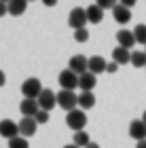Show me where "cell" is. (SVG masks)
<instances>
[{
    "label": "cell",
    "instance_id": "6da1fadb",
    "mask_svg": "<svg viewBox=\"0 0 146 148\" xmlns=\"http://www.w3.org/2000/svg\"><path fill=\"white\" fill-rule=\"evenodd\" d=\"M66 125H68L74 133L85 131V125H87V114H85V110L76 108V110L68 112V114H66Z\"/></svg>",
    "mask_w": 146,
    "mask_h": 148
},
{
    "label": "cell",
    "instance_id": "7a4b0ae2",
    "mask_svg": "<svg viewBox=\"0 0 146 148\" xmlns=\"http://www.w3.org/2000/svg\"><path fill=\"white\" fill-rule=\"evenodd\" d=\"M42 85L38 78H25L21 83V93H23V99H38L42 93Z\"/></svg>",
    "mask_w": 146,
    "mask_h": 148
},
{
    "label": "cell",
    "instance_id": "3957f363",
    "mask_svg": "<svg viewBox=\"0 0 146 148\" xmlns=\"http://www.w3.org/2000/svg\"><path fill=\"white\" fill-rule=\"evenodd\" d=\"M89 23V19H87V9H81V6H76V9H72L70 11V15H68V25L72 30H85V25Z\"/></svg>",
    "mask_w": 146,
    "mask_h": 148
},
{
    "label": "cell",
    "instance_id": "277c9868",
    "mask_svg": "<svg viewBox=\"0 0 146 148\" xmlns=\"http://www.w3.org/2000/svg\"><path fill=\"white\" fill-rule=\"evenodd\" d=\"M57 106H59V108H64L66 112L76 110V106H78V95H76L74 91L62 89V91L57 93Z\"/></svg>",
    "mask_w": 146,
    "mask_h": 148
},
{
    "label": "cell",
    "instance_id": "5b68a950",
    "mask_svg": "<svg viewBox=\"0 0 146 148\" xmlns=\"http://www.w3.org/2000/svg\"><path fill=\"white\" fill-rule=\"evenodd\" d=\"M59 85L66 91H74L76 87H81V76L74 74L72 70H64V72H59Z\"/></svg>",
    "mask_w": 146,
    "mask_h": 148
},
{
    "label": "cell",
    "instance_id": "8992f818",
    "mask_svg": "<svg viewBox=\"0 0 146 148\" xmlns=\"http://www.w3.org/2000/svg\"><path fill=\"white\" fill-rule=\"evenodd\" d=\"M68 70H72L74 74H78V76L87 74V72H89V57H85V55H74V57H70Z\"/></svg>",
    "mask_w": 146,
    "mask_h": 148
},
{
    "label": "cell",
    "instance_id": "52a82bcc",
    "mask_svg": "<svg viewBox=\"0 0 146 148\" xmlns=\"http://www.w3.org/2000/svg\"><path fill=\"white\" fill-rule=\"evenodd\" d=\"M36 102H38V106H40V110L51 112V110L57 106V93H53L51 89H45V91L40 93V97L36 99Z\"/></svg>",
    "mask_w": 146,
    "mask_h": 148
},
{
    "label": "cell",
    "instance_id": "ba28073f",
    "mask_svg": "<svg viewBox=\"0 0 146 148\" xmlns=\"http://www.w3.org/2000/svg\"><path fill=\"white\" fill-rule=\"evenodd\" d=\"M0 136L6 138V140H13L19 136V123H13L11 119H4L0 121Z\"/></svg>",
    "mask_w": 146,
    "mask_h": 148
},
{
    "label": "cell",
    "instance_id": "9c48e42d",
    "mask_svg": "<svg viewBox=\"0 0 146 148\" xmlns=\"http://www.w3.org/2000/svg\"><path fill=\"white\" fill-rule=\"evenodd\" d=\"M117 40H119V47H123V49H127V51L138 42L134 30H119L117 32Z\"/></svg>",
    "mask_w": 146,
    "mask_h": 148
},
{
    "label": "cell",
    "instance_id": "30bf717a",
    "mask_svg": "<svg viewBox=\"0 0 146 148\" xmlns=\"http://www.w3.org/2000/svg\"><path fill=\"white\" fill-rule=\"evenodd\" d=\"M129 136L136 140V142H142V140H146V123L142 119L138 121H131L129 125Z\"/></svg>",
    "mask_w": 146,
    "mask_h": 148
},
{
    "label": "cell",
    "instance_id": "8fae6325",
    "mask_svg": "<svg viewBox=\"0 0 146 148\" xmlns=\"http://www.w3.org/2000/svg\"><path fill=\"white\" fill-rule=\"evenodd\" d=\"M38 110H40V106H38L36 99H23L21 104H19V112L23 114V116H28V119H34Z\"/></svg>",
    "mask_w": 146,
    "mask_h": 148
},
{
    "label": "cell",
    "instance_id": "7c38bea8",
    "mask_svg": "<svg viewBox=\"0 0 146 148\" xmlns=\"http://www.w3.org/2000/svg\"><path fill=\"white\" fill-rule=\"evenodd\" d=\"M36 119H28L23 116L21 121H19V136L21 138H28V136H34L36 133Z\"/></svg>",
    "mask_w": 146,
    "mask_h": 148
},
{
    "label": "cell",
    "instance_id": "4fadbf2b",
    "mask_svg": "<svg viewBox=\"0 0 146 148\" xmlns=\"http://www.w3.org/2000/svg\"><path fill=\"white\" fill-rule=\"evenodd\" d=\"M106 68H108V62L102 57V55H93V57H89V72L91 74H97L99 72H106Z\"/></svg>",
    "mask_w": 146,
    "mask_h": 148
},
{
    "label": "cell",
    "instance_id": "5bb4252c",
    "mask_svg": "<svg viewBox=\"0 0 146 148\" xmlns=\"http://www.w3.org/2000/svg\"><path fill=\"white\" fill-rule=\"evenodd\" d=\"M112 17L117 19V23H127L129 19H131V11L127 9V6H123V4H117L114 9H112Z\"/></svg>",
    "mask_w": 146,
    "mask_h": 148
},
{
    "label": "cell",
    "instance_id": "9a60e30c",
    "mask_svg": "<svg viewBox=\"0 0 146 148\" xmlns=\"http://www.w3.org/2000/svg\"><path fill=\"white\" fill-rule=\"evenodd\" d=\"M95 85H97V76H95V74L87 72V74L81 76V89H83V93H93Z\"/></svg>",
    "mask_w": 146,
    "mask_h": 148
},
{
    "label": "cell",
    "instance_id": "2e32d148",
    "mask_svg": "<svg viewBox=\"0 0 146 148\" xmlns=\"http://www.w3.org/2000/svg\"><path fill=\"white\" fill-rule=\"evenodd\" d=\"M112 62H117L119 66L131 64V53H129L127 49H123V47H117V49L112 51Z\"/></svg>",
    "mask_w": 146,
    "mask_h": 148
},
{
    "label": "cell",
    "instance_id": "e0dca14e",
    "mask_svg": "<svg viewBox=\"0 0 146 148\" xmlns=\"http://www.w3.org/2000/svg\"><path fill=\"white\" fill-rule=\"evenodd\" d=\"M95 106V95L93 93H81L78 95V108L81 110H89Z\"/></svg>",
    "mask_w": 146,
    "mask_h": 148
},
{
    "label": "cell",
    "instance_id": "ac0fdd59",
    "mask_svg": "<svg viewBox=\"0 0 146 148\" xmlns=\"http://www.w3.org/2000/svg\"><path fill=\"white\" fill-rule=\"evenodd\" d=\"M102 17H104V11L99 9L97 4L87 6V19H89V23H99V21H102Z\"/></svg>",
    "mask_w": 146,
    "mask_h": 148
},
{
    "label": "cell",
    "instance_id": "d6986e66",
    "mask_svg": "<svg viewBox=\"0 0 146 148\" xmlns=\"http://www.w3.org/2000/svg\"><path fill=\"white\" fill-rule=\"evenodd\" d=\"M25 9H28V2H25V0H11L9 2V13L11 15H21V13H25Z\"/></svg>",
    "mask_w": 146,
    "mask_h": 148
},
{
    "label": "cell",
    "instance_id": "ffe728a7",
    "mask_svg": "<svg viewBox=\"0 0 146 148\" xmlns=\"http://www.w3.org/2000/svg\"><path fill=\"white\" fill-rule=\"evenodd\" d=\"M72 144L78 146V148H87V146L91 144L89 133H87V131H78V133H74V142H72Z\"/></svg>",
    "mask_w": 146,
    "mask_h": 148
},
{
    "label": "cell",
    "instance_id": "44dd1931",
    "mask_svg": "<svg viewBox=\"0 0 146 148\" xmlns=\"http://www.w3.org/2000/svg\"><path fill=\"white\" fill-rule=\"evenodd\" d=\"M131 64L136 68H146V51H134L131 53Z\"/></svg>",
    "mask_w": 146,
    "mask_h": 148
},
{
    "label": "cell",
    "instance_id": "7402d4cb",
    "mask_svg": "<svg viewBox=\"0 0 146 148\" xmlns=\"http://www.w3.org/2000/svg\"><path fill=\"white\" fill-rule=\"evenodd\" d=\"M9 148H30V142H28V138L17 136V138L9 140Z\"/></svg>",
    "mask_w": 146,
    "mask_h": 148
},
{
    "label": "cell",
    "instance_id": "603a6c76",
    "mask_svg": "<svg viewBox=\"0 0 146 148\" xmlns=\"http://www.w3.org/2000/svg\"><path fill=\"white\" fill-rule=\"evenodd\" d=\"M134 34H136V40L140 45H146V25L144 23H138L134 28Z\"/></svg>",
    "mask_w": 146,
    "mask_h": 148
},
{
    "label": "cell",
    "instance_id": "cb8c5ba5",
    "mask_svg": "<svg viewBox=\"0 0 146 148\" xmlns=\"http://www.w3.org/2000/svg\"><path fill=\"white\" fill-rule=\"evenodd\" d=\"M74 40H76V42H87V40H89L87 28H85V30H76V32H74Z\"/></svg>",
    "mask_w": 146,
    "mask_h": 148
},
{
    "label": "cell",
    "instance_id": "d4e9b609",
    "mask_svg": "<svg viewBox=\"0 0 146 148\" xmlns=\"http://www.w3.org/2000/svg\"><path fill=\"white\" fill-rule=\"evenodd\" d=\"M97 6H99V9H102V11H106V9H114V0H97V2H95Z\"/></svg>",
    "mask_w": 146,
    "mask_h": 148
},
{
    "label": "cell",
    "instance_id": "484cf974",
    "mask_svg": "<svg viewBox=\"0 0 146 148\" xmlns=\"http://www.w3.org/2000/svg\"><path fill=\"white\" fill-rule=\"evenodd\" d=\"M34 119H36V123H42L45 125V123H49V112L47 110H38V114Z\"/></svg>",
    "mask_w": 146,
    "mask_h": 148
},
{
    "label": "cell",
    "instance_id": "4316f807",
    "mask_svg": "<svg viewBox=\"0 0 146 148\" xmlns=\"http://www.w3.org/2000/svg\"><path fill=\"white\" fill-rule=\"evenodd\" d=\"M6 13H9V2H4V0H0V17H4Z\"/></svg>",
    "mask_w": 146,
    "mask_h": 148
},
{
    "label": "cell",
    "instance_id": "83f0119b",
    "mask_svg": "<svg viewBox=\"0 0 146 148\" xmlns=\"http://www.w3.org/2000/svg\"><path fill=\"white\" fill-rule=\"evenodd\" d=\"M119 70V64L117 62H108V68H106V72H110V74H114Z\"/></svg>",
    "mask_w": 146,
    "mask_h": 148
},
{
    "label": "cell",
    "instance_id": "f1b7e54d",
    "mask_svg": "<svg viewBox=\"0 0 146 148\" xmlns=\"http://www.w3.org/2000/svg\"><path fill=\"white\" fill-rule=\"evenodd\" d=\"M4 83H6V74H4L2 70H0V87H2Z\"/></svg>",
    "mask_w": 146,
    "mask_h": 148
},
{
    "label": "cell",
    "instance_id": "f546056e",
    "mask_svg": "<svg viewBox=\"0 0 146 148\" xmlns=\"http://www.w3.org/2000/svg\"><path fill=\"white\" fill-rule=\"evenodd\" d=\"M121 4H123V6H127V9H131V6H134V0H123Z\"/></svg>",
    "mask_w": 146,
    "mask_h": 148
},
{
    "label": "cell",
    "instance_id": "4dcf8cb0",
    "mask_svg": "<svg viewBox=\"0 0 146 148\" xmlns=\"http://www.w3.org/2000/svg\"><path fill=\"white\" fill-rule=\"evenodd\" d=\"M136 148H146V140H142V142H138Z\"/></svg>",
    "mask_w": 146,
    "mask_h": 148
},
{
    "label": "cell",
    "instance_id": "1f68e13d",
    "mask_svg": "<svg viewBox=\"0 0 146 148\" xmlns=\"http://www.w3.org/2000/svg\"><path fill=\"white\" fill-rule=\"evenodd\" d=\"M87 148H99V144H95V142H91V144H89Z\"/></svg>",
    "mask_w": 146,
    "mask_h": 148
},
{
    "label": "cell",
    "instance_id": "d6a6232c",
    "mask_svg": "<svg viewBox=\"0 0 146 148\" xmlns=\"http://www.w3.org/2000/svg\"><path fill=\"white\" fill-rule=\"evenodd\" d=\"M64 148H78V146H74V144H68V146H64Z\"/></svg>",
    "mask_w": 146,
    "mask_h": 148
},
{
    "label": "cell",
    "instance_id": "836d02e7",
    "mask_svg": "<svg viewBox=\"0 0 146 148\" xmlns=\"http://www.w3.org/2000/svg\"><path fill=\"white\" fill-rule=\"evenodd\" d=\"M142 121H144V123H146V110H144V114H142Z\"/></svg>",
    "mask_w": 146,
    "mask_h": 148
}]
</instances>
